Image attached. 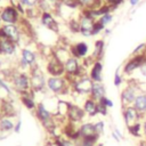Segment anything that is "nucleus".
<instances>
[{
  "instance_id": "obj_1",
  "label": "nucleus",
  "mask_w": 146,
  "mask_h": 146,
  "mask_svg": "<svg viewBox=\"0 0 146 146\" xmlns=\"http://www.w3.org/2000/svg\"><path fill=\"white\" fill-rule=\"evenodd\" d=\"M47 92L52 96H64L71 94V80L67 76L47 78Z\"/></svg>"
},
{
  "instance_id": "obj_2",
  "label": "nucleus",
  "mask_w": 146,
  "mask_h": 146,
  "mask_svg": "<svg viewBox=\"0 0 146 146\" xmlns=\"http://www.w3.org/2000/svg\"><path fill=\"white\" fill-rule=\"evenodd\" d=\"M8 81L10 82V84L17 96L21 94L31 91V81H30L29 72H23L15 67L10 74Z\"/></svg>"
},
{
  "instance_id": "obj_3",
  "label": "nucleus",
  "mask_w": 146,
  "mask_h": 146,
  "mask_svg": "<svg viewBox=\"0 0 146 146\" xmlns=\"http://www.w3.org/2000/svg\"><path fill=\"white\" fill-rule=\"evenodd\" d=\"M30 74V81H31V90L38 95V94H44L47 92V73L44 70L41 68L40 65L33 67L29 72Z\"/></svg>"
},
{
  "instance_id": "obj_4",
  "label": "nucleus",
  "mask_w": 146,
  "mask_h": 146,
  "mask_svg": "<svg viewBox=\"0 0 146 146\" xmlns=\"http://www.w3.org/2000/svg\"><path fill=\"white\" fill-rule=\"evenodd\" d=\"M92 83H94V81L89 78L88 74L76 76L71 80V94L73 96L86 98V97L90 96Z\"/></svg>"
},
{
  "instance_id": "obj_5",
  "label": "nucleus",
  "mask_w": 146,
  "mask_h": 146,
  "mask_svg": "<svg viewBox=\"0 0 146 146\" xmlns=\"http://www.w3.org/2000/svg\"><path fill=\"white\" fill-rule=\"evenodd\" d=\"M139 92H140V89H139L138 80H136V79L127 80L125 86L122 88V90L120 92V100H121L122 107L132 105Z\"/></svg>"
},
{
  "instance_id": "obj_6",
  "label": "nucleus",
  "mask_w": 146,
  "mask_h": 146,
  "mask_svg": "<svg viewBox=\"0 0 146 146\" xmlns=\"http://www.w3.org/2000/svg\"><path fill=\"white\" fill-rule=\"evenodd\" d=\"M0 36L7 38L8 40L16 43L19 48L22 47V42L25 41V35L18 24H2L0 25Z\"/></svg>"
},
{
  "instance_id": "obj_7",
  "label": "nucleus",
  "mask_w": 146,
  "mask_h": 146,
  "mask_svg": "<svg viewBox=\"0 0 146 146\" xmlns=\"http://www.w3.org/2000/svg\"><path fill=\"white\" fill-rule=\"evenodd\" d=\"M24 17L18 11L15 5L8 3L0 8V25L2 24H19Z\"/></svg>"
},
{
  "instance_id": "obj_8",
  "label": "nucleus",
  "mask_w": 146,
  "mask_h": 146,
  "mask_svg": "<svg viewBox=\"0 0 146 146\" xmlns=\"http://www.w3.org/2000/svg\"><path fill=\"white\" fill-rule=\"evenodd\" d=\"M145 64H146V54H143V55H131L125 60V63L121 66L122 73L127 78L132 76L133 73L137 72L138 70H140Z\"/></svg>"
},
{
  "instance_id": "obj_9",
  "label": "nucleus",
  "mask_w": 146,
  "mask_h": 146,
  "mask_svg": "<svg viewBox=\"0 0 146 146\" xmlns=\"http://www.w3.org/2000/svg\"><path fill=\"white\" fill-rule=\"evenodd\" d=\"M39 56H40L39 50L32 49V47H30L29 44L21 47L19 48V51H18V58L23 59L30 66L31 70L33 67L40 65L39 64Z\"/></svg>"
},
{
  "instance_id": "obj_10",
  "label": "nucleus",
  "mask_w": 146,
  "mask_h": 146,
  "mask_svg": "<svg viewBox=\"0 0 146 146\" xmlns=\"http://www.w3.org/2000/svg\"><path fill=\"white\" fill-rule=\"evenodd\" d=\"M57 15L54 11H47V13H41L39 16V23L43 29H47L54 33L59 32V23L57 21Z\"/></svg>"
},
{
  "instance_id": "obj_11",
  "label": "nucleus",
  "mask_w": 146,
  "mask_h": 146,
  "mask_svg": "<svg viewBox=\"0 0 146 146\" xmlns=\"http://www.w3.org/2000/svg\"><path fill=\"white\" fill-rule=\"evenodd\" d=\"M44 71L49 76H65L64 64L58 60L54 55L46 59Z\"/></svg>"
},
{
  "instance_id": "obj_12",
  "label": "nucleus",
  "mask_w": 146,
  "mask_h": 146,
  "mask_svg": "<svg viewBox=\"0 0 146 146\" xmlns=\"http://www.w3.org/2000/svg\"><path fill=\"white\" fill-rule=\"evenodd\" d=\"M86 117H87V115H86V112L83 111L82 106L79 105V104L70 102L68 111H67V115H66L67 121L72 122V123L80 124L86 120Z\"/></svg>"
},
{
  "instance_id": "obj_13",
  "label": "nucleus",
  "mask_w": 146,
  "mask_h": 146,
  "mask_svg": "<svg viewBox=\"0 0 146 146\" xmlns=\"http://www.w3.org/2000/svg\"><path fill=\"white\" fill-rule=\"evenodd\" d=\"M70 52L73 57L83 60L88 57H90L91 52H90V47L86 41H78L75 43H72L68 46Z\"/></svg>"
},
{
  "instance_id": "obj_14",
  "label": "nucleus",
  "mask_w": 146,
  "mask_h": 146,
  "mask_svg": "<svg viewBox=\"0 0 146 146\" xmlns=\"http://www.w3.org/2000/svg\"><path fill=\"white\" fill-rule=\"evenodd\" d=\"M96 19L90 17L89 15L82 13L80 10L79 13V23H80V34L84 38H90L92 36V30L95 25Z\"/></svg>"
},
{
  "instance_id": "obj_15",
  "label": "nucleus",
  "mask_w": 146,
  "mask_h": 146,
  "mask_svg": "<svg viewBox=\"0 0 146 146\" xmlns=\"http://www.w3.org/2000/svg\"><path fill=\"white\" fill-rule=\"evenodd\" d=\"M19 47L7 38L0 36V56L3 58H10L18 54Z\"/></svg>"
},
{
  "instance_id": "obj_16",
  "label": "nucleus",
  "mask_w": 146,
  "mask_h": 146,
  "mask_svg": "<svg viewBox=\"0 0 146 146\" xmlns=\"http://www.w3.org/2000/svg\"><path fill=\"white\" fill-rule=\"evenodd\" d=\"M122 116H123V121H124L125 127L132 125L133 123L139 122V121L143 120L141 115L138 113V111L132 105L122 107Z\"/></svg>"
},
{
  "instance_id": "obj_17",
  "label": "nucleus",
  "mask_w": 146,
  "mask_h": 146,
  "mask_svg": "<svg viewBox=\"0 0 146 146\" xmlns=\"http://www.w3.org/2000/svg\"><path fill=\"white\" fill-rule=\"evenodd\" d=\"M103 60H94L88 70V75L94 82H103Z\"/></svg>"
},
{
  "instance_id": "obj_18",
  "label": "nucleus",
  "mask_w": 146,
  "mask_h": 146,
  "mask_svg": "<svg viewBox=\"0 0 146 146\" xmlns=\"http://www.w3.org/2000/svg\"><path fill=\"white\" fill-rule=\"evenodd\" d=\"M0 113L3 116H9L16 119L17 115V107L15 106L14 99H1L0 102Z\"/></svg>"
},
{
  "instance_id": "obj_19",
  "label": "nucleus",
  "mask_w": 146,
  "mask_h": 146,
  "mask_svg": "<svg viewBox=\"0 0 146 146\" xmlns=\"http://www.w3.org/2000/svg\"><path fill=\"white\" fill-rule=\"evenodd\" d=\"M35 96H36V95L31 90V91L21 94V95H18L17 97H18L21 104H22L26 110L34 112L35 108H36V105H38V102L35 100Z\"/></svg>"
},
{
  "instance_id": "obj_20",
  "label": "nucleus",
  "mask_w": 146,
  "mask_h": 146,
  "mask_svg": "<svg viewBox=\"0 0 146 146\" xmlns=\"http://www.w3.org/2000/svg\"><path fill=\"white\" fill-rule=\"evenodd\" d=\"M82 108L83 111L86 112V115L87 117H95L98 115V104H97V100L92 99L90 96L83 98L82 100Z\"/></svg>"
},
{
  "instance_id": "obj_21",
  "label": "nucleus",
  "mask_w": 146,
  "mask_h": 146,
  "mask_svg": "<svg viewBox=\"0 0 146 146\" xmlns=\"http://www.w3.org/2000/svg\"><path fill=\"white\" fill-rule=\"evenodd\" d=\"M15 95L16 92L14 91L10 82L6 78L0 75V99H14L13 96Z\"/></svg>"
},
{
  "instance_id": "obj_22",
  "label": "nucleus",
  "mask_w": 146,
  "mask_h": 146,
  "mask_svg": "<svg viewBox=\"0 0 146 146\" xmlns=\"http://www.w3.org/2000/svg\"><path fill=\"white\" fill-rule=\"evenodd\" d=\"M79 133H80V138H89V137H94V136H98L95 131V125L94 122L90 121H83L82 123L79 124Z\"/></svg>"
},
{
  "instance_id": "obj_23",
  "label": "nucleus",
  "mask_w": 146,
  "mask_h": 146,
  "mask_svg": "<svg viewBox=\"0 0 146 146\" xmlns=\"http://www.w3.org/2000/svg\"><path fill=\"white\" fill-rule=\"evenodd\" d=\"M105 54V41L103 39H97L94 42V50L91 51V59L92 60H103Z\"/></svg>"
},
{
  "instance_id": "obj_24",
  "label": "nucleus",
  "mask_w": 146,
  "mask_h": 146,
  "mask_svg": "<svg viewBox=\"0 0 146 146\" xmlns=\"http://www.w3.org/2000/svg\"><path fill=\"white\" fill-rule=\"evenodd\" d=\"M132 106L138 111V113L141 115V117L146 116V92L145 91H140L137 95Z\"/></svg>"
},
{
  "instance_id": "obj_25",
  "label": "nucleus",
  "mask_w": 146,
  "mask_h": 146,
  "mask_svg": "<svg viewBox=\"0 0 146 146\" xmlns=\"http://www.w3.org/2000/svg\"><path fill=\"white\" fill-rule=\"evenodd\" d=\"M106 96V87L103 82H94L92 83V88H91V92H90V97L95 100H99L103 97Z\"/></svg>"
},
{
  "instance_id": "obj_26",
  "label": "nucleus",
  "mask_w": 146,
  "mask_h": 146,
  "mask_svg": "<svg viewBox=\"0 0 146 146\" xmlns=\"http://www.w3.org/2000/svg\"><path fill=\"white\" fill-rule=\"evenodd\" d=\"M16 119L9 116H0V133H9L14 131Z\"/></svg>"
},
{
  "instance_id": "obj_27",
  "label": "nucleus",
  "mask_w": 146,
  "mask_h": 146,
  "mask_svg": "<svg viewBox=\"0 0 146 146\" xmlns=\"http://www.w3.org/2000/svg\"><path fill=\"white\" fill-rule=\"evenodd\" d=\"M81 7V10H87V9H96L105 5L104 0H78Z\"/></svg>"
},
{
  "instance_id": "obj_28",
  "label": "nucleus",
  "mask_w": 146,
  "mask_h": 146,
  "mask_svg": "<svg viewBox=\"0 0 146 146\" xmlns=\"http://www.w3.org/2000/svg\"><path fill=\"white\" fill-rule=\"evenodd\" d=\"M127 130H128L129 135H131V136H132V137H135V138H139V139L144 138L143 123H141V121L136 122V123H133L132 125L127 127Z\"/></svg>"
},
{
  "instance_id": "obj_29",
  "label": "nucleus",
  "mask_w": 146,
  "mask_h": 146,
  "mask_svg": "<svg viewBox=\"0 0 146 146\" xmlns=\"http://www.w3.org/2000/svg\"><path fill=\"white\" fill-rule=\"evenodd\" d=\"M125 76H124V74L122 73V68H121V66H119L116 70H115V72H114V76H113V83H114V86L115 87H117V88H120L122 84H124L125 83Z\"/></svg>"
},
{
  "instance_id": "obj_30",
  "label": "nucleus",
  "mask_w": 146,
  "mask_h": 146,
  "mask_svg": "<svg viewBox=\"0 0 146 146\" xmlns=\"http://www.w3.org/2000/svg\"><path fill=\"white\" fill-rule=\"evenodd\" d=\"M67 27L71 33H79L80 34V23H79V16L74 17L72 16L71 18L67 19Z\"/></svg>"
},
{
  "instance_id": "obj_31",
  "label": "nucleus",
  "mask_w": 146,
  "mask_h": 146,
  "mask_svg": "<svg viewBox=\"0 0 146 146\" xmlns=\"http://www.w3.org/2000/svg\"><path fill=\"white\" fill-rule=\"evenodd\" d=\"M113 19H114L113 13H106V14L102 15L100 17H98L96 21H97L100 25H103L104 27H107V25H110V24L113 22Z\"/></svg>"
},
{
  "instance_id": "obj_32",
  "label": "nucleus",
  "mask_w": 146,
  "mask_h": 146,
  "mask_svg": "<svg viewBox=\"0 0 146 146\" xmlns=\"http://www.w3.org/2000/svg\"><path fill=\"white\" fill-rule=\"evenodd\" d=\"M36 8L39 9L40 13H47V11H54L55 13L54 7L50 5V2L48 0H40Z\"/></svg>"
},
{
  "instance_id": "obj_33",
  "label": "nucleus",
  "mask_w": 146,
  "mask_h": 146,
  "mask_svg": "<svg viewBox=\"0 0 146 146\" xmlns=\"http://www.w3.org/2000/svg\"><path fill=\"white\" fill-rule=\"evenodd\" d=\"M95 125V131L98 136H102L105 131V122L103 120H97L96 122H94Z\"/></svg>"
},
{
  "instance_id": "obj_34",
  "label": "nucleus",
  "mask_w": 146,
  "mask_h": 146,
  "mask_svg": "<svg viewBox=\"0 0 146 146\" xmlns=\"http://www.w3.org/2000/svg\"><path fill=\"white\" fill-rule=\"evenodd\" d=\"M143 54H146V42L138 43V44L133 48L131 55H143Z\"/></svg>"
},
{
  "instance_id": "obj_35",
  "label": "nucleus",
  "mask_w": 146,
  "mask_h": 146,
  "mask_svg": "<svg viewBox=\"0 0 146 146\" xmlns=\"http://www.w3.org/2000/svg\"><path fill=\"white\" fill-rule=\"evenodd\" d=\"M97 104H98V115L106 116L108 114V107H106V105L102 100H98Z\"/></svg>"
},
{
  "instance_id": "obj_36",
  "label": "nucleus",
  "mask_w": 146,
  "mask_h": 146,
  "mask_svg": "<svg viewBox=\"0 0 146 146\" xmlns=\"http://www.w3.org/2000/svg\"><path fill=\"white\" fill-rule=\"evenodd\" d=\"M104 26L103 25H100L97 21L95 22V25H94V30H92V36H96V35H99L100 33H103V31H104Z\"/></svg>"
},
{
  "instance_id": "obj_37",
  "label": "nucleus",
  "mask_w": 146,
  "mask_h": 146,
  "mask_svg": "<svg viewBox=\"0 0 146 146\" xmlns=\"http://www.w3.org/2000/svg\"><path fill=\"white\" fill-rule=\"evenodd\" d=\"M104 2L108 6H111L113 9H116L117 7H120L124 2V0H104Z\"/></svg>"
},
{
  "instance_id": "obj_38",
  "label": "nucleus",
  "mask_w": 146,
  "mask_h": 146,
  "mask_svg": "<svg viewBox=\"0 0 146 146\" xmlns=\"http://www.w3.org/2000/svg\"><path fill=\"white\" fill-rule=\"evenodd\" d=\"M22 125H23V122H22V119L19 116L16 117V121H15V127H14V132L15 133H19L21 130H22Z\"/></svg>"
},
{
  "instance_id": "obj_39",
  "label": "nucleus",
  "mask_w": 146,
  "mask_h": 146,
  "mask_svg": "<svg viewBox=\"0 0 146 146\" xmlns=\"http://www.w3.org/2000/svg\"><path fill=\"white\" fill-rule=\"evenodd\" d=\"M99 100H102V102L106 105V107H108V108H112V107L114 106V102H113L110 97H107V96L103 97V98H102V99H99Z\"/></svg>"
},
{
  "instance_id": "obj_40",
  "label": "nucleus",
  "mask_w": 146,
  "mask_h": 146,
  "mask_svg": "<svg viewBox=\"0 0 146 146\" xmlns=\"http://www.w3.org/2000/svg\"><path fill=\"white\" fill-rule=\"evenodd\" d=\"M113 132H115V133L117 135V137H119L121 140L123 139V133L121 132V130H120L119 128H114V129H113Z\"/></svg>"
},
{
  "instance_id": "obj_41",
  "label": "nucleus",
  "mask_w": 146,
  "mask_h": 146,
  "mask_svg": "<svg viewBox=\"0 0 146 146\" xmlns=\"http://www.w3.org/2000/svg\"><path fill=\"white\" fill-rule=\"evenodd\" d=\"M141 123H143V132H144V138H146V116H144V117H143Z\"/></svg>"
},
{
  "instance_id": "obj_42",
  "label": "nucleus",
  "mask_w": 146,
  "mask_h": 146,
  "mask_svg": "<svg viewBox=\"0 0 146 146\" xmlns=\"http://www.w3.org/2000/svg\"><path fill=\"white\" fill-rule=\"evenodd\" d=\"M128 2L131 7H137L140 3V0H128Z\"/></svg>"
},
{
  "instance_id": "obj_43",
  "label": "nucleus",
  "mask_w": 146,
  "mask_h": 146,
  "mask_svg": "<svg viewBox=\"0 0 146 146\" xmlns=\"http://www.w3.org/2000/svg\"><path fill=\"white\" fill-rule=\"evenodd\" d=\"M103 33H104V35H110V34L112 33V29L107 26V27H105V29H104V31H103Z\"/></svg>"
},
{
  "instance_id": "obj_44",
  "label": "nucleus",
  "mask_w": 146,
  "mask_h": 146,
  "mask_svg": "<svg viewBox=\"0 0 146 146\" xmlns=\"http://www.w3.org/2000/svg\"><path fill=\"white\" fill-rule=\"evenodd\" d=\"M3 68H5V59L3 57L0 56V71H2Z\"/></svg>"
},
{
  "instance_id": "obj_45",
  "label": "nucleus",
  "mask_w": 146,
  "mask_h": 146,
  "mask_svg": "<svg viewBox=\"0 0 146 146\" xmlns=\"http://www.w3.org/2000/svg\"><path fill=\"white\" fill-rule=\"evenodd\" d=\"M96 146H104V144H102V143H98Z\"/></svg>"
},
{
  "instance_id": "obj_46",
  "label": "nucleus",
  "mask_w": 146,
  "mask_h": 146,
  "mask_svg": "<svg viewBox=\"0 0 146 146\" xmlns=\"http://www.w3.org/2000/svg\"><path fill=\"white\" fill-rule=\"evenodd\" d=\"M46 146H51V145H50V140H49V141L46 144Z\"/></svg>"
}]
</instances>
